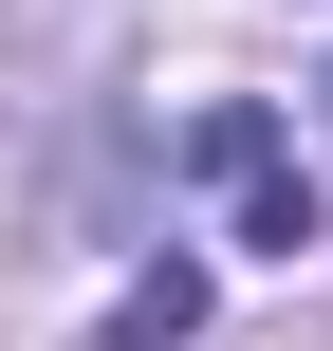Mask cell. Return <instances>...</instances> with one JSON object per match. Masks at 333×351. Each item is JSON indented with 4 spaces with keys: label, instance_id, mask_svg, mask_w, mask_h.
I'll return each instance as SVG.
<instances>
[{
    "label": "cell",
    "instance_id": "obj_1",
    "mask_svg": "<svg viewBox=\"0 0 333 351\" xmlns=\"http://www.w3.org/2000/svg\"><path fill=\"white\" fill-rule=\"evenodd\" d=\"M185 167L241 204V241H260V259H315V167H297L260 111H204V130H185Z\"/></svg>",
    "mask_w": 333,
    "mask_h": 351
},
{
    "label": "cell",
    "instance_id": "obj_2",
    "mask_svg": "<svg viewBox=\"0 0 333 351\" xmlns=\"http://www.w3.org/2000/svg\"><path fill=\"white\" fill-rule=\"evenodd\" d=\"M167 333H204V278H185V259H148V278L111 296V351H167Z\"/></svg>",
    "mask_w": 333,
    "mask_h": 351
}]
</instances>
